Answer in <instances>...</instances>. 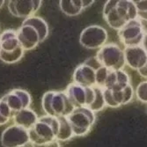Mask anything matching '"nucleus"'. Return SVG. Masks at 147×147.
<instances>
[{"label": "nucleus", "mask_w": 147, "mask_h": 147, "mask_svg": "<svg viewBox=\"0 0 147 147\" xmlns=\"http://www.w3.org/2000/svg\"><path fill=\"white\" fill-rule=\"evenodd\" d=\"M103 18L111 28L121 29L130 20L138 18L137 8L129 0H109L103 8Z\"/></svg>", "instance_id": "nucleus-1"}, {"label": "nucleus", "mask_w": 147, "mask_h": 147, "mask_svg": "<svg viewBox=\"0 0 147 147\" xmlns=\"http://www.w3.org/2000/svg\"><path fill=\"white\" fill-rule=\"evenodd\" d=\"M58 129L59 122L57 117L46 115L39 117L35 124L28 129L30 144L37 145L56 140Z\"/></svg>", "instance_id": "nucleus-2"}, {"label": "nucleus", "mask_w": 147, "mask_h": 147, "mask_svg": "<svg viewBox=\"0 0 147 147\" xmlns=\"http://www.w3.org/2000/svg\"><path fill=\"white\" fill-rule=\"evenodd\" d=\"M42 110L46 115L52 117L68 116L75 109L64 92L49 91L42 99Z\"/></svg>", "instance_id": "nucleus-3"}, {"label": "nucleus", "mask_w": 147, "mask_h": 147, "mask_svg": "<svg viewBox=\"0 0 147 147\" xmlns=\"http://www.w3.org/2000/svg\"><path fill=\"white\" fill-rule=\"evenodd\" d=\"M118 37L125 47L143 46L146 49V20L136 19L118 30Z\"/></svg>", "instance_id": "nucleus-4"}, {"label": "nucleus", "mask_w": 147, "mask_h": 147, "mask_svg": "<svg viewBox=\"0 0 147 147\" xmlns=\"http://www.w3.org/2000/svg\"><path fill=\"white\" fill-rule=\"evenodd\" d=\"M66 117L71 126L74 137L86 136L96 121L95 113L91 111L86 107L75 108Z\"/></svg>", "instance_id": "nucleus-5"}, {"label": "nucleus", "mask_w": 147, "mask_h": 147, "mask_svg": "<svg viewBox=\"0 0 147 147\" xmlns=\"http://www.w3.org/2000/svg\"><path fill=\"white\" fill-rule=\"evenodd\" d=\"M95 58L101 66L111 71L123 70L126 65L123 50L116 43H106L99 49Z\"/></svg>", "instance_id": "nucleus-6"}, {"label": "nucleus", "mask_w": 147, "mask_h": 147, "mask_svg": "<svg viewBox=\"0 0 147 147\" xmlns=\"http://www.w3.org/2000/svg\"><path fill=\"white\" fill-rule=\"evenodd\" d=\"M109 34L107 30L98 25L86 28L80 34L79 43L87 49H100L108 41Z\"/></svg>", "instance_id": "nucleus-7"}, {"label": "nucleus", "mask_w": 147, "mask_h": 147, "mask_svg": "<svg viewBox=\"0 0 147 147\" xmlns=\"http://www.w3.org/2000/svg\"><path fill=\"white\" fill-rule=\"evenodd\" d=\"M0 141L3 147H25L30 144L28 130L15 124L10 125L2 132Z\"/></svg>", "instance_id": "nucleus-8"}, {"label": "nucleus", "mask_w": 147, "mask_h": 147, "mask_svg": "<svg viewBox=\"0 0 147 147\" xmlns=\"http://www.w3.org/2000/svg\"><path fill=\"white\" fill-rule=\"evenodd\" d=\"M42 1L39 0H12L8 1V10L10 13L17 18L28 19L34 16L42 5Z\"/></svg>", "instance_id": "nucleus-9"}, {"label": "nucleus", "mask_w": 147, "mask_h": 147, "mask_svg": "<svg viewBox=\"0 0 147 147\" xmlns=\"http://www.w3.org/2000/svg\"><path fill=\"white\" fill-rule=\"evenodd\" d=\"M2 100L8 105L14 114L24 109L30 108L32 98L29 92L23 89H13L2 97Z\"/></svg>", "instance_id": "nucleus-10"}, {"label": "nucleus", "mask_w": 147, "mask_h": 147, "mask_svg": "<svg viewBox=\"0 0 147 147\" xmlns=\"http://www.w3.org/2000/svg\"><path fill=\"white\" fill-rule=\"evenodd\" d=\"M17 37L19 42L24 51H29L35 49L41 42L40 35L36 29L31 25L22 22L19 30H17Z\"/></svg>", "instance_id": "nucleus-11"}, {"label": "nucleus", "mask_w": 147, "mask_h": 147, "mask_svg": "<svg viewBox=\"0 0 147 147\" xmlns=\"http://www.w3.org/2000/svg\"><path fill=\"white\" fill-rule=\"evenodd\" d=\"M123 50L125 64L132 70L138 71L139 68L147 64V53L143 46L125 47Z\"/></svg>", "instance_id": "nucleus-12"}, {"label": "nucleus", "mask_w": 147, "mask_h": 147, "mask_svg": "<svg viewBox=\"0 0 147 147\" xmlns=\"http://www.w3.org/2000/svg\"><path fill=\"white\" fill-rule=\"evenodd\" d=\"M95 73L96 71L94 69L83 63L74 71L73 83L83 87L95 86Z\"/></svg>", "instance_id": "nucleus-13"}, {"label": "nucleus", "mask_w": 147, "mask_h": 147, "mask_svg": "<svg viewBox=\"0 0 147 147\" xmlns=\"http://www.w3.org/2000/svg\"><path fill=\"white\" fill-rule=\"evenodd\" d=\"M38 118L37 114L33 109L28 108L14 113L11 119L15 125L28 130L35 124Z\"/></svg>", "instance_id": "nucleus-14"}, {"label": "nucleus", "mask_w": 147, "mask_h": 147, "mask_svg": "<svg viewBox=\"0 0 147 147\" xmlns=\"http://www.w3.org/2000/svg\"><path fill=\"white\" fill-rule=\"evenodd\" d=\"M64 92L74 108L86 107V87L71 83Z\"/></svg>", "instance_id": "nucleus-15"}, {"label": "nucleus", "mask_w": 147, "mask_h": 147, "mask_svg": "<svg viewBox=\"0 0 147 147\" xmlns=\"http://www.w3.org/2000/svg\"><path fill=\"white\" fill-rule=\"evenodd\" d=\"M0 43H1L0 52L4 53L15 51L21 47L17 37V31L12 29H7L0 34Z\"/></svg>", "instance_id": "nucleus-16"}, {"label": "nucleus", "mask_w": 147, "mask_h": 147, "mask_svg": "<svg viewBox=\"0 0 147 147\" xmlns=\"http://www.w3.org/2000/svg\"><path fill=\"white\" fill-rule=\"evenodd\" d=\"M59 7L65 15L70 17L80 14L84 10L82 0H61L59 1Z\"/></svg>", "instance_id": "nucleus-17"}, {"label": "nucleus", "mask_w": 147, "mask_h": 147, "mask_svg": "<svg viewBox=\"0 0 147 147\" xmlns=\"http://www.w3.org/2000/svg\"><path fill=\"white\" fill-rule=\"evenodd\" d=\"M24 22L31 25L36 29V31L38 32V34L40 35L41 42H43L47 39L48 35H49V26L43 19L34 15V16L28 18V19H25Z\"/></svg>", "instance_id": "nucleus-18"}, {"label": "nucleus", "mask_w": 147, "mask_h": 147, "mask_svg": "<svg viewBox=\"0 0 147 147\" xmlns=\"http://www.w3.org/2000/svg\"><path fill=\"white\" fill-rule=\"evenodd\" d=\"M58 122H59V129L56 138V140L60 142H66L71 140L73 137V131L71 129V126L67 120V117H58Z\"/></svg>", "instance_id": "nucleus-19"}, {"label": "nucleus", "mask_w": 147, "mask_h": 147, "mask_svg": "<svg viewBox=\"0 0 147 147\" xmlns=\"http://www.w3.org/2000/svg\"><path fill=\"white\" fill-rule=\"evenodd\" d=\"M94 90V99L88 109L93 113H97L103 110L106 108V104L103 98V89L98 86H92Z\"/></svg>", "instance_id": "nucleus-20"}, {"label": "nucleus", "mask_w": 147, "mask_h": 147, "mask_svg": "<svg viewBox=\"0 0 147 147\" xmlns=\"http://www.w3.org/2000/svg\"><path fill=\"white\" fill-rule=\"evenodd\" d=\"M24 53L25 51L22 49V47L19 48L15 51L9 52V53L0 52V60L8 64L15 63L21 60V58L24 57Z\"/></svg>", "instance_id": "nucleus-21"}, {"label": "nucleus", "mask_w": 147, "mask_h": 147, "mask_svg": "<svg viewBox=\"0 0 147 147\" xmlns=\"http://www.w3.org/2000/svg\"><path fill=\"white\" fill-rule=\"evenodd\" d=\"M129 84V76L127 72L123 70H118L116 71V83L112 91H121Z\"/></svg>", "instance_id": "nucleus-22"}, {"label": "nucleus", "mask_w": 147, "mask_h": 147, "mask_svg": "<svg viewBox=\"0 0 147 147\" xmlns=\"http://www.w3.org/2000/svg\"><path fill=\"white\" fill-rule=\"evenodd\" d=\"M13 113L10 109L8 105L0 98V126L7 124L12 118Z\"/></svg>", "instance_id": "nucleus-23"}, {"label": "nucleus", "mask_w": 147, "mask_h": 147, "mask_svg": "<svg viewBox=\"0 0 147 147\" xmlns=\"http://www.w3.org/2000/svg\"><path fill=\"white\" fill-rule=\"evenodd\" d=\"M109 69H107L103 66L100 67L95 73V86L100 88H104V84L106 81L107 76H108L109 73Z\"/></svg>", "instance_id": "nucleus-24"}, {"label": "nucleus", "mask_w": 147, "mask_h": 147, "mask_svg": "<svg viewBox=\"0 0 147 147\" xmlns=\"http://www.w3.org/2000/svg\"><path fill=\"white\" fill-rule=\"evenodd\" d=\"M136 95L137 98L143 103L147 102V82L146 80L141 82L136 90Z\"/></svg>", "instance_id": "nucleus-25"}, {"label": "nucleus", "mask_w": 147, "mask_h": 147, "mask_svg": "<svg viewBox=\"0 0 147 147\" xmlns=\"http://www.w3.org/2000/svg\"><path fill=\"white\" fill-rule=\"evenodd\" d=\"M103 98H104L106 107H109V108H113V109L119 108V105L114 100L111 90L103 89Z\"/></svg>", "instance_id": "nucleus-26"}, {"label": "nucleus", "mask_w": 147, "mask_h": 147, "mask_svg": "<svg viewBox=\"0 0 147 147\" xmlns=\"http://www.w3.org/2000/svg\"><path fill=\"white\" fill-rule=\"evenodd\" d=\"M122 95H123V105H126L132 100L133 96H134V89H133L131 84L128 85L122 90Z\"/></svg>", "instance_id": "nucleus-27"}, {"label": "nucleus", "mask_w": 147, "mask_h": 147, "mask_svg": "<svg viewBox=\"0 0 147 147\" xmlns=\"http://www.w3.org/2000/svg\"><path fill=\"white\" fill-rule=\"evenodd\" d=\"M94 99V90L93 87H86V107H88L92 103Z\"/></svg>", "instance_id": "nucleus-28"}, {"label": "nucleus", "mask_w": 147, "mask_h": 147, "mask_svg": "<svg viewBox=\"0 0 147 147\" xmlns=\"http://www.w3.org/2000/svg\"><path fill=\"white\" fill-rule=\"evenodd\" d=\"M33 147H60V143L57 140H53L51 142H48L42 144H37V145H32Z\"/></svg>", "instance_id": "nucleus-29"}, {"label": "nucleus", "mask_w": 147, "mask_h": 147, "mask_svg": "<svg viewBox=\"0 0 147 147\" xmlns=\"http://www.w3.org/2000/svg\"><path fill=\"white\" fill-rule=\"evenodd\" d=\"M138 74H139L142 78H145V79H146V78H147V73H146V65H144V66H143V67L139 68V69L138 70Z\"/></svg>", "instance_id": "nucleus-30"}, {"label": "nucleus", "mask_w": 147, "mask_h": 147, "mask_svg": "<svg viewBox=\"0 0 147 147\" xmlns=\"http://www.w3.org/2000/svg\"><path fill=\"white\" fill-rule=\"evenodd\" d=\"M4 5H5V1H3V0H0V9L3 7Z\"/></svg>", "instance_id": "nucleus-31"}, {"label": "nucleus", "mask_w": 147, "mask_h": 147, "mask_svg": "<svg viewBox=\"0 0 147 147\" xmlns=\"http://www.w3.org/2000/svg\"><path fill=\"white\" fill-rule=\"evenodd\" d=\"M0 51H1V43H0Z\"/></svg>", "instance_id": "nucleus-32"}]
</instances>
